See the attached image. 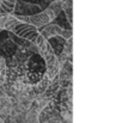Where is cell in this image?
Segmentation results:
<instances>
[{
	"mask_svg": "<svg viewBox=\"0 0 122 123\" xmlns=\"http://www.w3.org/2000/svg\"><path fill=\"white\" fill-rule=\"evenodd\" d=\"M72 8L73 7H67V8H65V10H62L64 12H65V16H66V18H67V20H68V23L70 24H72Z\"/></svg>",
	"mask_w": 122,
	"mask_h": 123,
	"instance_id": "obj_10",
	"label": "cell"
},
{
	"mask_svg": "<svg viewBox=\"0 0 122 123\" xmlns=\"http://www.w3.org/2000/svg\"><path fill=\"white\" fill-rule=\"evenodd\" d=\"M60 36H61L62 38H65V40H68V38L72 37V30H71V29H65V28H62Z\"/></svg>",
	"mask_w": 122,
	"mask_h": 123,
	"instance_id": "obj_9",
	"label": "cell"
},
{
	"mask_svg": "<svg viewBox=\"0 0 122 123\" xmlns=\"http://www.w3.org/2000/svg\"><path fill=\"white\" fill-rule=\"evenodd\" d=\"M0 123H4V121H1V120H0Z\"/></svg>",
	"mask_w": 122,
	"mask_h": 123,
	"instance_id": "obj_11",
	"label": "cell"
},
{
	"mask_svg": "<svg viewBox=\"0 0 122 123\" xmlns=\"http://www.w3.org/2000/svg\"><path fill=\"white\" fill-rule=\"evenodd\" d=\"M41 6L36 4H30L29 1H22V0H16L13 12L16 14H24V16H31L36 12H39Z\"/></svg>",
	"mask_w": 122,
	"mask_h": 123,
	"instance_id": "obj_2",
	"label": "cell"
},
{
	"mask_svg": "<svg viewBox=\"0 0 122 123\" xmlns=\"http://www.w3.org/2000/svg\"><path fill=\"white\" fill-rule=\"evenodd\" d=\"M61 30H62V28L61 26H59L58 24H51V23H48L47 25H44V26H42L40 29V32L41 35L47 40V38H49V37H53V36H60V34H61Z\"/></svg>",
	"mask_w": 122,
	"mask_h": 123,
	"instance_id": "obj_4",
	"label": "cell"
},
{
	"mask_svg": "<svg viewBox=\"0 0 122 123\" xmlns=\"http://www.w3.org/2000/svg\"><path fill=\"white\" fill-rule=\"evenodd\" d=\"M49 82H50V79H49L47 75H43L40 80L36 82V85L34 84V85H35L34 91H32V90H30V92H35V94H36V96H39V94H43V92L45 91V88H47V86L49 85Z\"/></svg>",
	"mask_w": 122,
	"mask_h": 123,
	"instance_id": "obj_5",
	"label": "cell"
},
{
	"mask_svg": "<svg viewBox=\"0 0 122 123\" xmlns=\"http://www.w3.org/2000/svg\"><path fill=\"white\" fill-rule=\"evenodd\" d=\"M16 0H0V13L1 14H11L13 13Z\"/></svg>",
	"mask_w": 122,
	"mask_h": 123,
	"instance_id": "obj_6",
	"label": "cell"
},
{
	"mask_svg": "<svg viewBox=\"0 0 122 123\" xmlns=\"http://www.w3.org/2000/svg\"><path fill=\"white\" fill-rule=\"evenodd\" d=\"M26 121H28V123H39L37 122L39 121V112L35 111L34 109H31L26 116Z\"/></svg>",
	"mask_w": 122,
	"mask_h": 123,
	"instance_id": "obj_8",
	"label": "cell"
},
{
	"mask_svg": "<svg viewBox=\"0 0 122 123\" xmlns=\"http://www.w3.org/2000/svg\"><path fill=\"white\" fill-rule=\"evenodd\" d=\"M29 23L31 25H34L35 28L41 29L42 26L47 25L48 23H51V20L48 17V14L44 11H42V12H36V13L29 16Z\"/></svg>",
	"mask_w": 122,
	"mask_h": 123,
	"instance_id": "obj_3",
	"label": "cell"
},
{
	"mask_svg": "<svg viewBox=\"0 0 122 123\" xmlns=\"http://www.w3.org/2000/svg\"><path fill=\"white\" fill-rule=\"evenodd\" d=\"M48 8L55 14V16H58V14H60L61 12H62V7H61V0H54V1H51L50 4H49V6H48Z\"/></svg>",
	"mask_w": 122,
	"mask_h": 123,
	"instance_id": "obj_7",
	"label": "cell"
},
{
	"mask_svg": "<svg viewBox=\"0 0 122 123\" xmlns=\"http://www.w3.org/2000/svg\"><path fill=\"white\" fill-rule=\"evenodd\" d=\"M11 32H13L14 35L25 38L29 42H34L36 36L39 35V29L35 28L34 25H31L30 23H25V22H19L12 30Z\"/></svg>",
	"mask_w": 122,
	"mask_h": 123,
	"instance_id": "obj_1",
	"label": "cell"
}]
</instances>
